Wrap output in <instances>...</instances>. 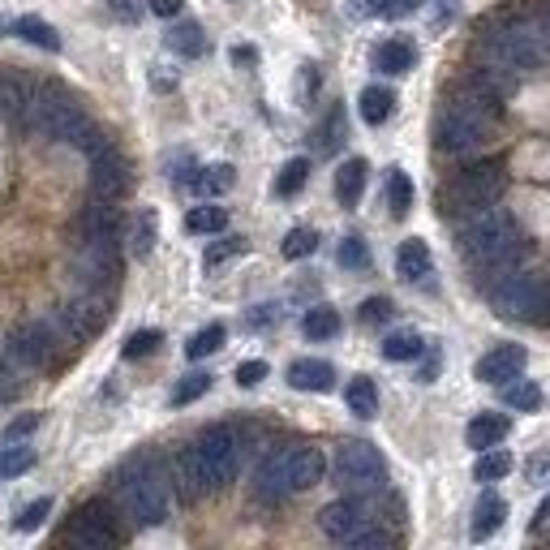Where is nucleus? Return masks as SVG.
<instances>
[{"label":"nucleus","mask_w":550,"mask_h":550,"mask_svg":"<svg viewBox=\"0 0 550 550\" xmlns=\"http://www.w3.org/2000/svg\"><path fill=\"white\" fill-rule=\"evenodd\" d=\"M288 383L297 392H331L336 387V366L331 361H318V357H297L288 366Z\"/></svg>","instance_id":"nucleus-22"},{"label":"nucleus","mask_w":550,"mask_h":550,"mask_svg":"<svg viewBox=\"0 0 550 550\" xmlns=\"http://www.w3.org/2000/svg\"><path fill=\"white\" fill-rule=\"evenodd\" d=\"M241 250H245V241H241V237H224V241L207 245V254H202V267H207V271H215L220 263H228V258H237Z\"/></svg>","instance_id":"nucleus-48"},{"label":"nucleus","mask_w":550,"mask_h":550,"mask_svg":"<svg viewBox=\"0 0 550 550\" xmlns=\"http://www.w3.org/2000/svg\"><path fill=\"white\" fill-rule=\"evenodd\" d=\"M207 392H211V374L194 370V374H185V379H181L177 387H172V404L181 409V404H194L198 396H207Z\"/></svg>","instance_id":"nucleus-44"},{"label":"nucleus","mask_w":550,"mask_h":550,"mask_svg":"<svg viewBox=\"0 0 550 550\" xmlns=\"http://www.w3.org/2000/svg\"><path fill=\"white\" fill-rule=\"evenodd\" d=\"M546 477H550V456H538L529 465V482H546Z\"/></svg>","instance_id":"nucleus-56"},{"label":"nucleus","mask_w":550,"mask_h":550,"mask_svg":"<svg viewBox=\"0 0 550 550\" xmlns=\"http://www.w3.org/2000/svg\"><path fill=\"white\" fill-rule=\"evenodd\" d=\"M396 275L404 284H426L434 275V258H430V245L422 237H409L396 250Z\"/></svg>","instance_id":"nucleus-21"},{"label":"nucleus","mask_w":550,"mask_h":550,"mask_svg":"<svg viewBox=\"0 0 550 550\" xmlns=\"http://www.w3.org/2000/svg\"><path fill=\"white\" fill-rule=\"evenodd\" d=\"M194 452L202 460V473H207L211 490H224L228 482L237 477V465H241V439L233 426H207L194 439Z\"/></svg>","instance_id":"nucleus-8"},{"label":"nucleus","mask_w":550,"mask_h":550,"mask_svg":"<svg viewBox=\"0 0 550 550\" xmlns=\"http://www.w3.org/2000/svg\"><path fill=\"white\" fill-rule=\"evenodd\" d=\"M301 331L310 340H331V336H340V314L331 306H310L306 318H301Z\"/></svg>","instance_id":"nucleus-36"},{"label":"nucleus","mask_w":550,"mask_h":550,"mask_svg":"<svg viewBox=\"0 0 550 550\" xmlns=\"http://www.w3.org/2000/svg\"><path fill=\"white\" fill-rule=\"evenodd\" d=\"M233 61H237V65H254L258 52H254V48H233Z\"/></svg>","instance_id":"nucleus-59"},{"label":"nucleus","mask_w":550,"mask_h":550,"mask_svg":"<svg viewBox=\"0 0 550 550\" xmlns=\"http://www.w3.org/2000/svg\"><path fill=\"white\" fill-rule=\"evenodd\" d=\"M508 190V164L503 159H482V164L465 168L460 177L443 190V211H477L486 202H499V194Z\"/></svg>","instance_id":"nucleus-6"},{"label":"nucleus","mask_w":550,"mask_h":550,"mask_svg":"<svg viewBox=\"0 0 550 550\" xmlns=\"http://www.w3.org/2000/svg\"><path fill=\"white\" fill-rule=\"evenodd\" d=\"M172 482H177L185 503H198L202 495H211V482H207V473H202V460L194 452V443L177 456V473H172Z\"/></svg>","instance_id":"nucleus-23"},{"label":"nucleus","mask_w":550,"mask_h":550,"mask_svg":"<svg viewBox=\"0 0 550 550\" xmlns=\"http://www.w3.org/2000/svg\"><path fill=\"white\" fill-rule=\"evenodd\" d=\"M460 245H465L469 263H473L477 271H486L490 280H495V275L516 271V263L529 254L525 233H520L512 215L503 211V207H495V202H486V207L469 211L465 228H460Z\"/></svg>","instance_id":"nucleus-1"},{"label":"nucleus","mask_w":550,"mask_h":550,"mask_svg":"<svg viewBox=\"0 0 550 550\" xmlns=\"http://www.w3.org/2000/svg\"><path fill=\"white\" fill-rule=\"evenodd\" d=\"M512 473V456L499 452V447H486V452H477V465H473V477L477 482H499V477Z\"/></svg>","instance_id":"nucleus-40"},{"label":"nucleus","mask_w":550,"mask_h":550,"mask_svg":"<svg viewBox=\"0 0 550 550\" xmlns=\"http://www.w3.org/2000/svg\"><path fill=\"white\" fill-rule=\"evenodd\" d=\"M48 512H52V499L43 495V499H35L31 508H26V512L18 516V529H22V533H35V529L43 525V520H48Z\"/></svg>","instance_id":"nucleus-50"},{"label":"nucleus","mask_w":550,"mask_h":550,"mask_svg":"<svg viewBox=\"0 0 550 550\" xmlns=\"http://www.w3.org/2000/svg\"><path fill=\"white\" fill-rule=\"evenodd\" d=\"M542 293H546V280L542 275H529V271H508V275H495L490 284V306H495L503 318H538L542 306Z\"/></svg>","instance_id":"nucleus-9"},{"label":"nucleus","mask_w":550,"mask_h":550,"mask_svg":"<svg viewBox=\"0 0 550 550\" xmlns=\"http://www.w3.org/2000/svg\"><path fill=\"white\" fill-rule=\"evenodd\" d=\"M336 482L344 490H353V495H366V490H383L387 482V460L374 443L366 439H349L340 443L336 452Z\"/></svg>","instance_id":"nucleus-7"},{"label":"nucleus","mask_w":550,"mask_h":550,"mask_svg":"<svg viewBox=\"0 0 550 550\" xmlns=\"http://www.w3.org/2000/svg\"><path fill=\"white\" fill-rule=\"evenodd\" d=\"M117 499H121V508L134 525H142V529L164 525L168 520V477H164V469H159L155 456H138L121 469Z\"/></svg>","instance_id":"nucleus-4"},{"label":"nucleus","mask_w":550,"mask_h":550,"mask_svg":"<svg viewBox=\"0 0 550 550\" xmlns=\"http://www.w3.org/2000/svg\"><path fill=\"white\" fill-rule=\"evenodd\" d=\"M533 18H538V31H542V39H546V52H550V5H542L538 13H533Z\"/></svg>","instance_id":"nucleus-57"},{"label":"nucleus","mask_w":550,"mask_h":550,"mask_svg":"<svg viewBox=\"0 0 550 550\" xmlns=\"http://www.w3.org/2000/svg\"><path fill=\"white\" fill-rule=\"evenodd\" d=\"M477 48H482V61L490 69H499V74H529V69H538L546 61V39L538 31V18L533 13H508V18H495L477 39Z\"/></svg>","instance_id":"nucleus-3"},{"label":"nucleus","mask_w":550,"mask_h":550,"mask_svg":"<svg viewBox=\"0 0 550 550\" xmlns=\"http://www.w3.org/2000/svg\"><path fill=\"white\" fill-rule=\"evenodd\" d=\"M185 228H190V233H224L228 211L224 207H194L190 215H185Z\"/></svg>","instance_id":"nucleus-43"},{"label":"nucleus","mask_w":550,"mask_h":550,"mask_svg":"<svg viewBox=\"0 0 550 550\" xmlns=\"http://www.w3.org/2000/svg\"><path fill=\"white\" fill-rule=\"evenodd\" d=\"M344 138H349V121H344V108L336 104L323 117V125L314 129V147H318V155H336L344 147Z\"/></svg>","instance_id":"nucleus-29"},{"label":"nucleus","mask_w":550,"mask_h":550,"mask_svg":"<svg viewBox=\"0 0 550 550\" xmlns=\"http://www.w3.org/2000/svg\"><path fill=\"white\" fill-rule=\"evenodd\" d=\"M546 520H550V499L538 508V516H533V533H542V529H546Z\"/></svg>","instance_id":"nucleus-60"},{"label":"nucleus","mask_w":550,"mask_h":550,"mask_svg":"<svg viewBox=\"0 0 550 550\" xmlns=\"http://www.w3.org/2000/svg\"><path fill=\"white\" fill-rule=\"evenodd\" d=\"M224 336H228V331H224L220 323H211V327L194 331V336H190V344H185V357H190V361H202V357L220 353V349H224Z\"/></svg>","instance_id":"nucleus-42"},{"label":"nucleus","mask_w":550,"mask_h":550,"mask_svg":"<svg viewBox=\"0 0 550 550\" xmlns=\"http://www.w3.org/2000/svg\"><path fill=\"white\" fill-rule=\"evenodd\" d=\"M74 271L82 275L86 284H112L117 280V237L108 241H78V258H74Z\"/></svg>","instance_id":"nucleus-12"},{"label":"nucleus","mask_w":550,"mask_h":550,"mask_svg":"<svg viewBox=\"0 0 550 550\" xmlns=\"http://www.w3.org/2000/svg\"><path fill=\"white\" fill-rule=\"evenodd\" d=\"M267 374H271V366L254 357V361H241V366H237V383H241V387H258V383L267 379Z\"/></svg>","instance_id":"nucleus-51"},{"label":"nucleus","mask_w":550,"mask_h":550,"mask_svg":"<svg viewBox=\"0 0 550 550\" xmlns=\"http://www.w3.org/2000/svg\"><path fill=\"white\" fill-rule=\"evenodd\" d=\"M31 469H35V447H22V443L0 447V482H13V477H22Z\"/></svg>","instance_id":"nucleus-35"},{"label":"nucleus","mask_w":550,"mask_h":550,"mask_svg":"<svg viewBox=\"0 0 550 550\" xmlns=\"http://www.w3.org/2000/svg\"><path fill=\"white\" fill-rule=\"evenodd\" d=\"M366 159H344L340 172H336V198L340 207H357L361 194H366Z\"/></svg>","instance_id":"nucleus-27"},{"label":"nucleus","mask_w":550,"mask_h":550,"mask_svg":"<svg viewBox=\"0 0 550 550\" xmlns=\"http://www.w3.org/2000/svg\"><path fill=\"white\" fill-rule=\"evenodd\" d=\"M168 48L177 52V56H190V61H194V56L207 52V35H202L198 22H177L168 31Z\"/></svg>","instance_id":"nucleus-33"},{"label":"nucleus","mask_w":550,"mask_h":550,"mask_svg":"<svg viewBox=\"0 0 550 550\" xmlns=\"http://www.w3.org/2000/svg\"><path fill=\"white\" fill-rule=\"evenodd\" d=\"M52 349H56V331H52V323H43V318L22 323L13 331V353L22 361H31V366H43V361L52 357Z\"/></svg>","instance_id":"nucleus-19"},{"label":"nucleus","mask_w":550,"mask_h":550,"mask_svg":"<svg viewBox=\"0 0 550 550\" xmlns=\"http://www.w3.org/2000/svg\"><path fill=\"white\" fill-rule=\"evenodd\" d=\"M538 327H550V280H546V293H542V306H538V318H533Z\"/></svg>","instance_id":"nucleus-58"},{"label":"nucleus","mask_w":550,"mask_h":550,"mask_svg":"<svg viewBox=\"0 0 550 550\" xmlns=\"http://www.w3.org/2000/svg\"><path fill=\"white\" fill-rule=\"evenodd\" d=\"M503 516H508V503H503L499 495H486L477 499V508H473V525H469V538L473 542H486V538H495V533L503 529Z\"/></svg>","instance_id":"nucleus-25"},{"label":"nucleus","mask_w":550,"mask_h":550,"mask_svg":"<svg viewBox=\"0 0 550 550\" xmlns=\"http://www.w3.org/2000/svg\"><path fill=\"white\" fill-rule=\"evenodd\" d=\"M31 125L39 129L43 138H56V142H78L86 138L91 129V117H86L82 99L69 95L65 86H35V99H31Z\"/></svg>","instance_id":"nucleus-5"},{"label":"nucleus","mask_w":550,"mask_h":550,"mask_svg":"<svg viewBox=\"0 0 550 550\" xmlns=\"http://www.w3.org/2000/svg\"><path fill=\"white\" fill-rule=\"evenodd\" d=\"M525 361H529V353L520 349V344H495L482 361H477V383H495V387H503L508 379H516L520 370H525Z\"/></svg>","instance_id":"nucleus-17"},{"label":"nucleus","mask_w":550,"mask_h":550,"mask_svg":"<svg viewBox=\"0 0 550 550\" xmlns=\"http://www.w3.org/2000/svg\"><path fill=\"white\" fill-rule=\"evenodd\" d=\"M78 241H108V237H117L121 233V211H117V202H108V198H91L86 207L78 211Z\"/></svg>","instance_id":"nucleus-15"},{"label":"nucleus","mask_w":550,"mask_h":550,"mask_svg":"<svg viewBox=\"0 0 550 550\" xmlns=\"http://www.w3.org/2000/svg\"><path fill=\"white\" fill-rule=\"evenodd\" d=\"M61 327H65V336L69 340H95L99 331L108 327V306H104V297H78V301H69V306L61 310Z\"/></svg>","instance_id":"nucleus-14"},{"label":"nucleus","mask_w":550,"mask_h":550,"mask_svg":"<svg viewBox=\"0 0 550 550\" xmlns=\"http://www.w3.org/2000/svg\"><path fill=\"white\" fill-rule=\"evenodd\" d=\"M159 344H164V331H159V327H142V331H134V336L125 340L121 353H125L129 361H138V357H151Z\"/></svg>","instance_id":"nucleus-45"},{"label":"nucleus","mask_w":550,"mask_h":550,"mask_svg":"<svg viewBox=\"0 0 550 550\" xmlns=\"http://www.w3.org/2000/svg\"><path fill=\"white\" fill-rule=\"evenodd\" d=\"M306 181H310V159L297 155V159H288V164L280 168V177H275V194H280V198H293Z\"/></svg>","instance_id":"nucleus-41"},{"label":"nucleus","mask_w":550,"mask_h":550,"mask_svg":"<svg viewBox=\"0 0 550 550\" xmlns=\"http://www.w3.org/2000/svg\"><path fill=\"white\" fill-rule=\"evenodd\" d=\"M91 190L95 198H108V202H121L129 190H134V172H129V159L112 147H99L91 155Z\"/></svg>","instance_id":"nucleus-11"},{"label":"nucleus","mask_w":550,"mask_h":550,"mask_svg":"<svg viewBox=\"0 0 550 550\" xmlns=\"http://www.w3.org/2000/svg\"><path fill=\"white\" fill-rule=\"evenodd\" d=\"M284 460H288V486H293V495L297 490H314L327 473V456H323V447H314V443L288 447Z\"/></svg>","instance_id":"nucleus-16"},{"label":"nucleus","mask_w":550,"mask_h":550,"mask_svg":"<svg viewBox=\"0 0 550 550\" xmlns=\"http://www.w3.org/2000/svg\"><path fill=\"white\" fill-rule=\"evenodd\" d=\"M344 404H349V413L361 417V422H370L374 413H379V387H374V379H366V374H357V379L344 387Z\"/></svg>","instance_id":"nucleus-28"},{"label":"nucleus","mask_w":550,"mask_h":550,"mask_svg":"<svg viewBox=\"0 0 550 550\" xmlns=\"http://www.w3.org/2000/svg\"><path fill=\"white\" fill-rule=\"evenodd\" d=\"M392 314H396V306L387 297H370L366 306H361V323H387Z\"/></svg>","instance_id":"nucleus-52"},{"label":"nucleus","mask_w":550,"mask_h":550,"mask_svg":"<svg viewBox=\"0 0 550 550\" xmlns=\"http://www.w3.org/2000/svg\"><path fill=\"white\" fill-rule=\"evenodd\" d=\"M503 404H508V409H516V413H533V409L542 404V387L516 374V379L503 383Z\"/></svg>","instance_id":"nucleus-34"},{"label":"nucleus","mask_w":550,"mask_h":550,"mask_svg":"<svg viewBox=\"0 0 550 550\" xmlns=\"http://www.w3.org/2000/svg\"><path fill=\"white\" fill-rule=\"evenodd\" d=\"M0 31H9V22H0Z\"/></svg>","instance_id":"nucleus-61"},{"label":"nucleus","mask_w":550,"mask_h":550,"mask_svg":"<svg viewBox=\"0 0 550 550\" xmlns=\"http://www.w3.org/2000/svg\"><path fill=\"white\" fill-rule=\"evenodd\" d=\"M417 65V48L409 39H383L379 48H374V69H383V74H409V69Z\"/></svg>","instance_id":"nucleus-26"},{"label":"nucleus","mask_w":550,"mask_h":550,"mask_svg":"<svg viewBox=\"0 0 550 550\" xmlns=\"http://www.w3.org/2000/svg\"><path fill=\"white\" fill-rule=\"evenodd\" d=\"M366 525H370V512L361 508L357 499H336V503H327V508L318 512V529L340 546H349Z\"/></svg>","instance_id":"nucleus-13"},{"label":"nucleus","mask_w":550,"mask_h":550,"mask_svg":"<svg viewBox=\"0 0 550 550\" xmlns=\"http://www.w3.org/2000/svg\"><path fill=\"white\" fill-rule=\"evenodd\" d=\"M422 9V0H353V13H361V18H409V13Z\"/></svg>","instance_id":"nucleus-32"},{"label":"nucleus","mask_w":550,"mask_h":550,"mask_svg":"<svg viewBox=\"0 0 550 550\" xmlns=\"http://www.w3.org/2000/svg\"><path fill=\"white\" fill-rule=\"evenodd\" d=\"M13 35L26 39L31 48L61 52V35H56V26H52V22H43V18H18V22H13Z\"/></svg>","instance_id":"nucleus-31"},{"label":"nucleus","mask_w":550,"mask_h":550,"mask_svg":"<svg viewBox=\"0 0 550 550\" xmlns=\"http://www.w3.org/2000/svg\"><path fill=\"white\" fill-rule=\"evenodd\" d=\"M422 336H417V331H392V336L383 340V357L387 361H417L422 357Z\"/></svg>","instance_id":"nucleus-39"},{"label":"nucleus","mask_w":550,"mask_h":550,"mask_svg":"<svg viewBox=\"0 0 550 550\" xmlns=\"http://www.w3.org/2000/svg\"><path fill=\"white\" fill-rule=\"evenodd\" d=\"M108 9L117 13L121 22H138V13H142V5H138V0H108Z\"/></svg>","instance_id":"nucleus-54"},{"label":"nucleus","mask_w":550,"mask_h":550,"mask_svg":"<svg viewBox=\"0 0 550 550\" xmlns=\"http://www.w3.org/2000/svg\"><path fill=\"white\" fill-rule=\"evenodd\" d=\"M336 258H340V267H353V271L370 267V250H366V241H361V237H344Z\"/></svg>","instance_id":"nucleus-49"},{"label":"nucleus","mask_w":550,"mask_h":550,"mask_svg":"<svg viewBox=\"0 0 550 550\" xmlns=\"http://www.w3.org/2000/svg\"><path fill=\"white\" fill-rule=\"evenodd\" d=\"M35 426H39V417H35V413L13 417V422L5 426V443H18V439H26V434H35Z\"/></svg>","instance_id":"nucleus-53"},{"label":"nucleus","mask_w":550,"mask_h":550,"mask_svg":"<svg viewBox=\"0 0 550 550\" xmlns=\"http://www.w3.org/2000/svg\"><path fill=\"white\" fill-rule=\"evenodd\" d=\"M495 117H499V95H490L477 82H469L439 108L434 142H439V151H447V155H473V151H482V142L490 138Z\"/></svg>","instance_id":"nucleus-2"},{"label":"nucleus","mask_w":550,"mask_h":550,"mask_svg":"<svg viewBox=\"0 0 550 550\" xmlns=\"http://www.w3.org/2000/svg\"><path fill=\"white\" fill-rule=\"evenodd\" d=\"M31 99H35L31 78H22L18 69H0V117L22 125V117L31 112Z\"/></svg>","instance_id":"nucleus-20"},{"label":"nucleus","mask_w":550,"mask_h":550,"mask_svg":"<svg viewBox=\"0 0 550 550\" xmlns=\"http://www.w3.org/2000/svg\"><path fill=\"white\" fill-rule=\"evenodd\" d=\"M314 250H318V233H314V228H293V233L284 237V245H280V254L293 258V263H297V258H310Z\"/></svg>","instance_id":"nucleus-47"},{"label":"nucleus","mask_w":550,"mask_h":550,"mask_svg":"<svg viewBox=\"0 0 550 550\" xmlns=\"http://www.w3.org/2000/svg\"><path fill=\"white\" fill-rule=\"evenodd\" d=\"M387 207H392L396 220H404V215L413 211V181H409V172H400V168L387 172Z\"/></svg>","instance_id":"nucleus-38"},{"label":"nucleus","mask_w":550,"mask_h":550,"mask_svg":"<svg viewBox=\"0 0 550 550\" xmlns=\"http://www.w3.org/2000/svg\"><path fill=\"white\" fill-rule=\"evenodd\" d=\"M147 5H151V13H155V18H177L185 0H147Z\"/></svg>","instance_id":"nucleus-55"},{"label":"nucleus","mask_w":550,"mask_h":550,"mask_svg":"<svg viewBox=\"0 0 550 550\" xmlns=\"http://www.w3.org/2000/svg\"><path fill=\"white\" fill-rule=\"evenodd\" d=\"M190 185L202 198H215L224 190H233V164H211V168H198V177H190Z\"/></svg>","instance_id":"nucleus-37"},{"label":"nucleus","mask_w":550,"mask_h":550,"mask_svg":"<svg viewBox=\"0 0 550 550\" xmlns=\"http://www.w3.org/2000/svg\"><path fill=\"white\" fill-rule=\"evenodd\" d=\"M129 250L138 258H147L155 250V211H142L134 220V233H129Z\"/></svg>","instance_id":"nucleus-46"},{"label":"nucleus","mask_w":550,"mask_h":550,"mask_svg":"<svg viewBox=\"0 0 550 550\" xmlns=\"http://www.w3.org/2000/svg\"><path fill=\"white\" fill-rule=\"evenodd\" d=\"M508 430H512V422L503 413H477L469 422V430H465V443L473 447V452H486V447H499L503 439H508Z\"/></svg>","instance_id":"nucleus-24"},{"label":"nucleus","mask_w":550,"mask_h":550,"mask_svg":"<svg viewBox=\"0 0 550 550\" xmlns=\"http://www.w3.org/2000/svg\"><path fill=\"white\" fill-rule=\"evenodd\" d=\"M357 108H361V121L366 125H383L396 112V91H387V86H366L357 99Z\"/></svg>","instance_id":"nucleus-30"},{"label":"nucleus","mask_w":550,"mask_h":550,"mask_svg":"<svg viewBox=\"0 0 550 550\" xmlns=\"http://www.w3.org/2000/svg\"><path fill=\"white\" fill-rule=\"evenodd\" d=\"M288 495H293V486H288V460L284 452H271L258 460L254 469V499L258 503H284Z\"/></svg>","instance_id":"nucleus-18"},{"label":"nucleus","mask_w":550,"mask_h":550,"mask_svg":"<svg viewBox=\"0 0 550 550\" xmlns=\"http://www.w3.org/2000/svg\"><path fill=\"white\" fill-rule=\"evenodd\" d=\"M65 542L78 546V550H108V546H117L121 542L117 516H112V508H108L104 499H91L74 520H69Z\"/></svg>","instance_id":"nucleus-10"}]
</instances>
